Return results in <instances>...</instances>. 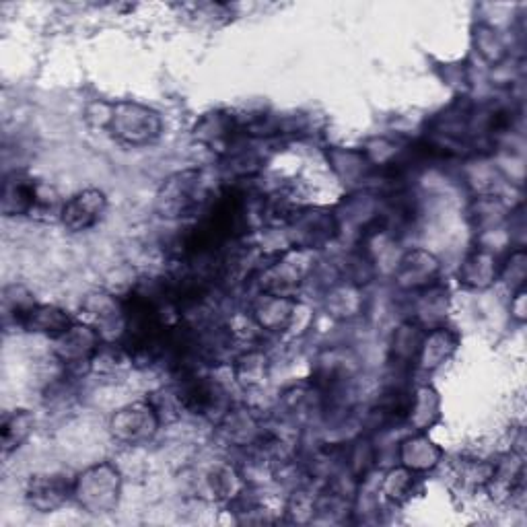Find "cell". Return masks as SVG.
Listing matches in <instances>:
<instances>
[{
  "mask_svg": "<svg viewBox=\"0 0 527 527\" xmlns=\"http://www.w3.org/2000/svg\"><path fill=\"white\" fill-rule=\"evenodd\" d=\"M208 184L204 171L184 169L173 175L159 186L155 194V213L165 221H180L196 217L204 202L208 200Z\"/></svg>",
  "mask_w": 527,
  "mask_h": 527,
  "instance_id": "6da1fadb",
  "label": "cell"
},
{
  "mask_svg": "<svg viewBox=\"0 0 527 527\" xmlns=\"http://www.w3.org/2000/svg\"><path fill=\"white\" fill-rule=\"evenodd\" d=\"M58 198L52 186L33 180L31 175L13 173L5 182L3 213L7 217H31L42 221L60 219L64 204H60Z\"/></svg>",
  "mask_w": 527,
  "mask_h": 527,
  "instance_id": "7a4b0ae2",
  "label": "cell"
},
{
  "mask_svg": "<svg viewBox=\"0 0 527 527\" xmlns=\"http://www.w3.org/2000/svg\"><path fill=\"white\" fill-rule=\"evenodd\" d=\"M99 126L110 130L114 138L130 147H145L155 143L163 130L159 114L147 108V105L134 101L105 105V114L99 118Z\"/></svg>",
  "mask_w": 527,
  "mask_h": 527,
  "instance_id": "3957f363",
  "label": "cell"
},
{
  "mask_svg": "<svg viewBox=\"0 0 527 527\" xmlns=\"http://www.w3.org/2000/svg\"><path fill=\"white\" fill-rule=\"evenodd\" d=\"M122 490L120 472L112 464H97L75 478L77 503L91 515L112 513L118 507Z\"/></svg>",
  "mask_w": 527,
  "mask_h": 527,
  "instance_id": "277c9868",
  "label": "cell"
},
{
  "mask_svg": "<svg viewBox=\"0 0 527 527\" xmlns=\"http://www.w3.org/2000/svg\"><path fill=\"white\" fill-rule=\"evenodd\" d=\"M159 425L161 418L153 404L147 400L120 408L110 420V431L120 443L140 445L155 437Z\"/></svg>",
  "mask_w": 527,
  "mask_h": 527,
  "instance_id": "5b68a950",
  "label": "cell"
},
{
  "mask_svg": "<svg viewBox=\"0 0 527 527\" xmlns=\"http://www.w3.org/2000/svg\"><path fill=\"white\" fill-rule=\"evenodd\" d=\"M101 334L89 324H73L54 340V357L73 373L77 367L91 369V361L101 346Z\"/></svg>",
  "mask_w": 527,
  "mask_h": 527,
  "instance_id": "8992f818",
  "label": "cell"
},
{
  "mask_svg": "<svg viewBox=\"0 0 527 527\" xmlns=\"http://www.w3.org/2000/svg\"><path fill=\"white\" fill-rule=\"evenodd\" d=\"M75 493V480L70 482L64 474H35L29 478L25 497L27 503L40 513L60 509Z\"/></svg>",
  "mask_w": 527,
  "mask_h": 527,
  "instance_id": "52a82bcc",
  "label": "cell"
},
{
  "mask_svg": "<svg viewBox=\"0 0 527 527\" xmlns=\"http://www.w3.org/2000/svg\"><path fill=\"white\" fill-rule=\"evenodd\" d=\"M105 208H108V198H105L101 190H83L68 202H64L60 221L68 231L81 233L99 223Z\"/></svg>",
  "mask_w": 527,
  "mask_h": 527,
  "instance_id": "ba28073f",
  "label": "cell"
},
{
  "mask_svg": "<svg viewBox=\"0 0 527 527\" xmlns=\"http://www.w3.org/2000/svg\"><path fill=\"white\" fill-rule=\"evenodd\" d=\"M194 134L202 145L210 147V151L231 153V149L237 145L239 136L248 132H245V126L235 116L225 112H215L204 116L196 124Z\"/></svg>",
  "mask_w": 527,
  "mask_h": 527,
  "instance_id": "9c48e42d",
  "label": "cell"
},
{
  "mask_svg": "<svg viewBox=\"0 0 527 527\" xmlns=\"http://www.w3.org/2000/svg\"><path fill=\"white\" fill-rule=\"evenodd\" d=\"M175 396H178L182 410L196 416H208L219 408V398L223 396V392L219 383L210 381L208 377L190 375L182 379L178 390H175Z\"/></svg>",
  "mask_w": 527,
  "mask_h": 527,
  "instance_id": "30bf717a",
  "label": "cell"
},
{
  "mask_svg": "<svg viewBox=\"0 0 527 527\" xmlns=\"http://www.w3.org/2000/svg\"><path fill=\"white\" fill-rule=\"evenodd\" d=\"M439 276V262L433 254L423 252V250H414L406 254L400 260L396 280L398 285L404 289L420 291V289H431L435 283V278Z\"/></svg>",
  "mask_w": 527,
  "mask_h": 527,
  "instance_id": "8fae6325",
  "label": "cell"
},
{
  "mask_svg": "<svg viewBox=\"0 0 527 527\" xmlns=\"http://www.w3.org/2000/svg\"><path fill=\"white\" fill-rule=\"evenodd\" d=\"M301 283H303V270L289 258V254L270 264L262 274L264 293H272L278 297L295 299Z\"/></svg>",
  "mask_w": 527,
  "mask_h": 527,
  "instance_id": "7c38bea8",
  "label": "cell"
},
{
  "mask_svg": "<svg viewBox=\"0 0 527 527\" xmlns=\"http://www.w3.org/2000/svg\"><path fill=\"white\" fill-rule=\"evenodd\" d=\"M441 455V447L423 433L408 437L400 445V464L414 474H423L437 468L441 462Z\"/></svg>",
  "mask_w": 527,
  "mask_h": 527,
  "instance_id": "4fadbf2b",
  "label": "cell"
},
{
  "mask_svg": "<svg viewBox=\"0 0 527 527\" xmlns=\"http://www.w3.org/2000/svg\"><path fill=\"white\" fill-rule=\"evenodd\" d=\"M295 299L278 297L272 293H262L260 299L254 303V320L260 328L278 332L289 326L295 313Z\"/></svg>",
  "mask_w": 527,
  "mask_h": 527,
  "instance_id": "5bb4252c",
  "label": "cell"
},
{
  "mask_svg": "<svg viewBox=\"0 0 527 527\" xmlns=\"http://www.w3.org/2000/svg\"><path fill=\"white\" fill-rule=\"evenodd\" d=\"M83 309L87 311L89 320L93 322V328L101 334L110 330L114 324L124 332L126 318H124V303L108 293H91L87 295Z\"/></svg>",
  "mask_w": 527,
  "mask_h": 527,
  "instance_id": "9a60e30c",
  "label": "cell"
},
{
  "mask_svg": "<svg viewBox=\"0 0 527 527\" xmlns=\"http://www.w3.org/2000/svg\"><path fill=\"white\" fill-rule=\"evenodd\" d=\"M455 346H458V336L445 328H435L425 334L416 361L425 371H435L455 353Z\"/></svg>",
  "mask_w": 527,
  "mask_h": 527,
  "instance_id": "2e32d148",
  "label": "cell"
},
{
  "mask_svg": "<svg viewBox=\"0 0 527 527\" xmlns=\"http://www.w3.org/2000/svg\"><path fill=\"white\" fill-rule=\"evenodd\" d=\"M497 260L486 250H476L470 254L460 268V283L472 289H486L497 280Z\"/></svg>",
  "mask_w": 527,
  "mask_h": 527,
  "instance_id": "e0dca14e",
  "label": "cell"
},
{
  "mask_svg": "<svg viewBox=\"0 0 527 527\" xmlns=\"http://www.w3.org/2000/svg\"><path fill=\"white\" fill-rule=\"evenodd\" d=\"M75 322L70 320V315L56 307V305H35L31 315L25 322V330L35 334H46L52 340L62 336L66 330H70Z\"/></svg>",
  "mask_w": 527,
  "mask_h": 527,
  "instance_id": "ac0fdd59",
  "label": "cell"
},
{
  "mask_svg": "<svg viewBox=\"0 0 527 527\" xmlns=\"http://www.w3.org/2000/svg\"><path fill=\"white\" fill-rule=\"evenodd\" d=\"M521 484H523V464L511 458V462L505 460L499 466H493L484 486L493 493V497L509 499L517 493Z\"/></svg>",
  "mask_w": 527,
  "mask_h": 527,
  "instance_id": "d6986e66",
  "label": "cell"
},
{
  "mask_svg": "<svg viewBox=\"0 0 527 527\" xmlns=\"http://www.w3.org/2000/svg\"><path fill=\"white\" fill-rule=\"evenodd\" d=\"M235 377L243 388H258L268 377V357L262 350H245L235 359Z\"/></svg>",
  "mask_w": 527,
  "mask_h": 527,
  "instance_id": "ffe728a7",
  "label": "cell"
},
{
  "mask_svg": "<svg viewBox=\"0 0 527 527\" xmlns=\"http://www.w3.org/2000/svg\"><path fill=\"white\" fill-rule=\"evenodd\" d=\"M35 299L33 295L17 285H11L3 293V320L5 324H15L19 328H25V322L35 309Z\"/></svg>",
  "mask_w": 527,
  "mask_h": 527,
  "instance_id": "44dd1931",
  "label": "cell"
},
{
  "mask_svg": "<svg viewBox=\"0 0 527 527\" xmlns=\"http://www.w3.org/2000/svg\"><path fill=\"white\" fill-rule=\"evenodd\" d=\"M33 416L27 410H15L3 420V451L9 455L31 435Z\"/></svg>",
  "mask_w": 527,
  "mask_h": 527,
  "instance_id": "7402d4cb",
  "label": "cell"
},
{
  "mask_svg": "<svg viewBox=\"0 0 527 527\" xmlns=\"http://www.w3.org/2000/svg\"><path fill=\"white\" fill-rule=\"evenodd\" d=\"M412 488H414V472L406 470L404 466L390 470L381 482V493L392 503L408 501L412 495Z\"/></svg>",
  "mask_w": 527,
  "mask_h": 527,
  "instance_id": "603a6c76",
  "label": "cell"
},
{
  "mask_svg": "<svg viewBox=\"0 0 527 527\" xmlns=\"http://www.w3.org/2000/svg\"><path fill=\"white\" fill-rule=\"evenodd\" d=\"M423 328H420L418 324H404L396 338H394V355L396 359L404 365V363H412L418 359V353H420V344H423Z\"/></svg>",
  "mask_w": 527,
  "mask_h": 527,
  "instance_id": "cb8c5ba5",
  "label": "cell"
},
{
  "mask_svg": "<svg viewBox=\"0 0 527 527\" xmlns=\"http://www.w3.org/2000/svg\"><path fill=\"white\" fill-rule=\"evenodd\" d=\"M210 482H213V490L219 499H233L243 490L241 476L233 468H223V470L215 472V476L210 478Z\"/></svg>",
  "mask_w": 527,
  "mask_h": 527,
  "instance_id": "d4e9b609",
  "label": "cell"
},
{
  "mask_svg": "<svg viewBox=\"0 0 527 527\" xmlns=\"http://www.w3.org/2000/svg\"><path fill=\"white\" fill-rule=\"evenodd\" d=\"M315 511H318V503H315V499L309 493H305V490H299V493H295L293 499L289 501V507H287V515L295 523L311 521Z\"/></svg>",
  "mask_w": 527,
  "mask_h": 527,
  "instance_id": "484cf974",
  "label": "cell"
},
{
  "mask_svg": "<svg viewBox=\"0 0 527 527\" xmlns=\"http://www.w3.org/2000/svg\"><path fill=\"white\" fill-rule=\"evenodd\" d=\"M313 217V229H320V227H328V225H332L334 221H332V217L330 215H326V217H320V215H311ZM328 235L326 233H322V231H311L309 235H307V248H311V245H315V241H318V239H326Z\"/></svg>",
  "mask_w": 527,
  "mask_h": 527,
  "instance_id": "4316f807",
  "label": "cell"
}]
</instances>
